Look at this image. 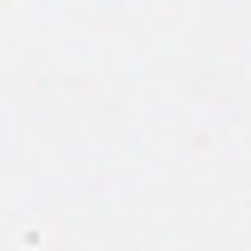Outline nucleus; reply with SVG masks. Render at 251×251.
Wrapping results in <instances>:
<instances>
[]
</instances>
